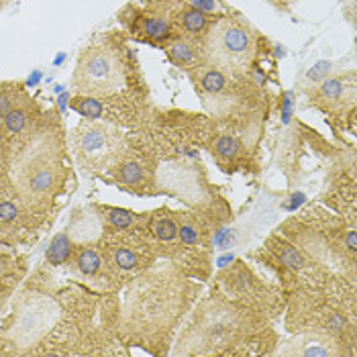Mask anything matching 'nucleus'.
Wrapping results in <instances>:
<instances>
[{
    "instance_id": "obj_1",
    "label": "nucleus",
    "mask_w": 357,
    "mask_h": 357,
    "mask_svg": "<svg viewBox=\"0 0 357 357\" xmlns=\"http://www.w3.org/2000/svg\"><path fill=\"white\" fill-rule=\"evenodd\" d=\"M202 288V282L174 261L158 259L125 284V298L119 308L121 343L141 347L149 356H169L174 339Z\"/></svg>"
},
{
    "instance_id": "obj_2",
    "label": "nucleus",
    "mask_w": 357,
    "mask_h": 357,
    "mask_svg": "<svg viewBox=\"0 0 357 357\" xmlns=\"http://www.w3.org/2000/svg\"><path fill=\"white\" fill-rule=\"evenodd\" d=\"M280 343L275 321L237 303L211 286L200 294L178 331L169 356L249 357L274 356Z\"/></svg>"
},
{
    "instance_id": "obj_3",
    "label": "nucleus",
    "mask_w": 357,
    "mask_h": 357,
    "mask_svg": "<svg viewBox=\"0 0 357 357\" xmlns=\"http://www.w3.org/2000/svg\"><path fill=\"white\" fill-rule=\"evenodd\" d=\"M280 290L288 333H325L357 349V282L323 272Z\"/></svg>"
},
{
    "instance_id": "obj_4",
    "label": "nucleus",
    "mask_w": 357,
    "mask_h": 357,
    "mask_svg": "<svg viewBox=\"0 0 357 357\" xmlns=\"http://www.w3.org/2000/svg\"><path fill=\"white\" fill-rule=\"evenodd\" d=\"M275 231L314 264L357 282V225L323 204H312L284 220Z\"/></svg>"
},
{
    "instance_id": "obj_5",
    "label": "nucleus",
    "mask_w": 357,
    "mask_h": 357,
    "mask_svg": "<svg viewBox=\"0 0 357 357\" xmlns=\"http://www.w3.org/2000/svg\"><path fill=\"white\" fill-rule=\"evenodd\" d=\"M13 184L25 206L47 204L59 192L63 182V160L61 147L50 127L31 131L21 147L13 155L10 164Z\"/></svg>"
},
{
    "instance_id": "obj_6",
    "label": "nucleus",
    "mask_w": 357,
    "mask_h": 357,
    "mask_svg": "<svg viewBox=\"0 0 357 357\" xmlns=\"http://www.w3.org/2000/svg\"><path fill=\"white\" fill-rule=\"evenodd\" d=\"M190 80L211 119L270 112L264 86L253 76L227 72L213 63H204L190 74Z\"/></svg>"
},
{
    "instance_id": "obj_7",
    "label": "nucleus",
    "mask_w": 357,
    "mask_h": 357,
    "mask_svg": "<svg viewBox=\"0 0 357 357\" xmlns=\"http://www.w3.org/2000/svg\"><path fill=\"white\" fill-rule=\"evenodd\" d=\"M202 43L208 63L253 78L259 72L261 57L268 52V39L243 15L233 10L213 19Z\"/></svg>"
},
{
    "instance_id": "obj_8",
    "label": "nucleus",
    "mask_w": 357,
    "mask_h": 357,
    "mask_svg": "<svg viewBox=\"0 0 357 357\" xmlns=\"http://www.w3.org/2000/svg\"><path fill=\"white\" fill-rule=\"evenodd\" d=\"M270 112H255L233 119H211L204 149L220 172L255 174L259 169V149Z\"/></svg>"
},
{
    "instance_id": "obj_9",
    "label": "nucleus",
    "mask_w": 357,
    "mask_h": 357,
    "mask_svg": "<svg viewBox=\"0 0 357 357\" xmlns=\"http://www.w3.org/2000/svg\"><path fill=\"white\" fill-rule=\"evenodd\" d=\"M160 153L147 127L129 131L127 143L119 158L105 172L109 182L135 196H158Z\"/></svg>"
},
{
    "instance_id": "obj_10",
    "label": "nucleus",
    "mask_w": 357,
    "mask_h": 357,
    "mask_svg": "<svg viewBox=\"0 0 357 357\" xmlns=\"http://www.w3.org/2000/svg\"><path fill=\"white\" fill-rule=\"evenodd\" d=\"M213 288L278 321L284 314V294L274 280L259 275L245 259H237L213 278Z\"/></svg>"
},
{
    "instance_id": "obj_11",
    "label": "nucleus",
    "mask_w": 357,
    "mask_h": 357,
    "mask_svg": "<svg viewBox=\"0 0 357 357\" xmlns=\"http://www.w3.org/2000/svg\"><path fill=\"white\" fill-rule=\"evenodd\" d=\"M129 86L127 63L112 45H90L78 57L74 70V88L80 96L109 98L125 92Z\"/></svg>"
},
{
    "instance_id": "obj_12",
    "label": "nucleus",
    "mask_w": 357,
    "mask_h": 357,
    "mask_svg": "<svg viewBox=\"0 0 357 357\" xmlns=\"http://www.w3.org/2000/svg\"><path fill=\"white\" fill-rule=\"evenodd\" d=\"M98 248L125 284L160 259L158 245L147 231V219L131 229H109Z\"/></svg>"
},
{
    "instance_id": "obj_13",
    "label": "nucleus",
    "mask_w": 357,
    "mask_h": 357,
    "mask_svg": "<svg viewBox=\"0 0 357 357\" xmlns=\"http://www.w3.org/2000/svg\"><path fill=\"white\" fill-rule=\"evenodd\" d=\"M127 135L129 131L114 123L100 119H86L72 131L70 139L76 160L84 169L105 174L123 151Z\"/></svg>"
},
{
    "instance_id": "obj_14",
    "label": "nucleus",
    "mask_w": 357,
    "mask_h": 357,
    "mask_svg": "<svg viewBox=\"0 0 357 357\" xmlns=\"http://www.w3.org/2000/svg\"><path fill=\"white\" fill-rule=\"evenodd\" d=\"M308 105L325 114L333 125L335 121L345 123V119L356 121L357 82L356 70H343L321 78L319 82H310L304 88Z\"/></svg>"
},
{
    "instance_id": "obj_15",
    "label": "nucleus",
    "mask_w": 357,
    "mask_h": 357,
    "mask_svg": "<svg viewBox=\"0 0 357 357\" xmlns=\"http://www.w3.org/2000/svg\"><path fill=\"white\" fill-rule=\"evenodd\" d=\"M176 2L178 0H141L139 4H129L121 13V21L129 35L162 50L169 39L176 37L172 23Z\"/></svg>"
},
{
    "instance_id": "obj_16",
    "label": "nucleus",
    "mask_w": 357,
    "mask_h": 357,
    "mask_svg": "<svg viewBox=\"0 0 357 357\" xmlns=\"http://www.w3.org/2000/svg\"><path fill=\"white\" fill-rule=\"evenodd\" d=\"M319 202L329 211L341 215L345 220L357 225V176H356V151L331 164L329 176L325 182V190Z\"/></svg>"
},
{
    "instance_id": "obj_17",
    "label": "nucleus",
    "mask_w": 357,
    "mask_h": 357,
    "mask_svg": "<svg viewBox=\"0 0 357 357\" xmlns=\"http://www.w3.org/2000/svg\"><path fill=\"white\" fill-rule=\"evenodd\" d=\"M274 356L280 357H356L357 349L345 341L325 333H290L288 339L280 341Z\"/></svg>"
},
{
    "instance_id": "obj_18",
    "label": "nucleus",
    "mask_w": 357,
    "mask_h": 357,
    "mask_svg": "<svg viewBox=\"0 0 357 357\" xmlns=\"http://www.w3.org/2000/svg\"><path fill=\"white\" fill-rule=\"evenodd\" d=\"M162 50L167 55V59L172 61V66H176L178 70H182L188 76L198 68H202L204 63H208L206 54H204V43H202V39H196V37L176 35Z\"/></svg>"
},
{
    "instance_id": "obj_19",
    "label": "nucleus",
    "mask_w": 357,
    "mask_h": 357,
    "mask_svg": "<svg viewBox=\"0 0 357 357\" xmlns=\"http://www.w3.org/2000/svg\"><path fill=\"white\" fill-rule=\"evenodd\" d=\"M147 231L158 245L160 259H167V255L172 253V249L176 245V239H178L176 211H172L169 206L149 211L147 213Z\"/></svg>"
},
{
    "instance_id": "obj_20",
    "label": "nucleus",
    "mask_w": 357,
    "mask_h": 357,
    "mask_svg": "<svg viewBox=\"0 0 357 357\" xmlns=\"http://www.w3.org/2000/svg\"><path fill=\"white\" fill-rule=\"evenodd\" d=\"M96 208L100 211L98 215L105 222V227H109V229H131V227H137L147 219V213H135V211L121 208V206L102 204V206H96Z\"/></svg>"
},
{
    "instance_id": "obj_21",
    "label": "nucleus",
    "mask_w": 357,
    "mask_h": 357,
    "mask_svg": "<svg viewBox=\"0 0 357 357\" xmlns=\"http://www.w3.org/2000/svg\"><path fill=\"white\" fill-rule=\"evenodd\" d=\"M2 127H4V133L13 135V137H21V135L29 133L27 129L31 127V112H29L27 107L23 102L15 105L13 109L4 114Z\"/></svg>"
},
{
    "instance_id": "obj_22",
    "label": "nucleus",
    "mask_w": 357,
    "mask_h": 357,
    "mask_svg": "<svg viewBox=\"0 0 357 357\" xmlns=\"http://www.w3.org/2000/svg\"><path fill=\"white\" fill-rule=\"evenodd\" d=\"M72 255V239H70V233H59L55 235L52 245L47 249V261L52 266H61L70 259Z\"/></svg>"
},
{
    "instance_id": "obj_23",
    "label": "nucleus",
    "mask_w": 357,
    "mask_h": 357,
    "mask_svg": "<svg viewBox=\"0 0 357 357\" xmlns=\"http://www.w3.org/2000/svg\"><path fill=\"white\" fill-rule=\"evenodd\" d=\"M19 204H25L23 200H13L8 196H0V222L2 225H15L23 219V211Z\"/></svg>"
},
{
    "instance_id": "obj_24",
    "label": "nucleus",
    "mask_w": 357,
    "mask_h": 357,
    "mask_svg": "<svg viewBox=\"0 0 357 357\" xmlns=\"http://www.w3.org/2000/svg\"><path fill=\"white\" fill-rule=\"evenodd\" d=\"M190 6L211 15V17H219V15H225V13H231V6H227L222 0H186Z\"/></svg>"
},
{
    "instance_id": "obj_25",
    "label": "nucleus",
    "mask_w": 357,
    "mask_h": 357,
    "mask_svg": "<svg viewBox=\"0 0 357 357\" xmlns=\"http://www.w3.org/2000/svg\"><path fill=\"white\" fill-rule=\"evenodd\" d=\"M17 94H19V90H15L13 86H0V121L15 105H19L23 100V98H17Z\"/></svg>"
},
{
    "instance_id": "obj_26",
    "label": "nucleus",
    "mask_w": 357,
    "mask_h": 357,
    "mask_svg": "<svg viewBox=\"0 0 357 357\" xmlns=\"http://www.w3.org/2000/svg\"><path fill=\"white\" fill-rule=\"evenodd\" d=\"M268 4H272L274 8H278L280 13H290L292 6L296 4V0H266Z\"/></svg>"
},
{
    "instance_id": "obj_27",
    "label": "nucleus",
    "mask_w": 357,
    "mask_h": 357,
    "mask_svg": "<svg viewBox=\"0 0 357 357\" xmlns=\"http://www.w3.org/2000/svg\"><path fill=\"white\" fill-rule=\"evenodd\" d=\"M4 231H6V229H4V225L0 222V239H2V235H4Z\"/></svg>"
},
{
    "instance_id": "obj_28",
    "label": "nucleus",
    "mask_w": 357,
    "mask_h": 357,
    "mask_svg": "<svg viewBox=\"0 0 357 357\" xmlns=\"http://www.w3.org/2000/svg\"><path fill=\"white\" fill-rule=\"evenodd\" d=\"M8 2H10V0H0V8H2L4 4H8Z\"/></svg>"
}]
</instances>
